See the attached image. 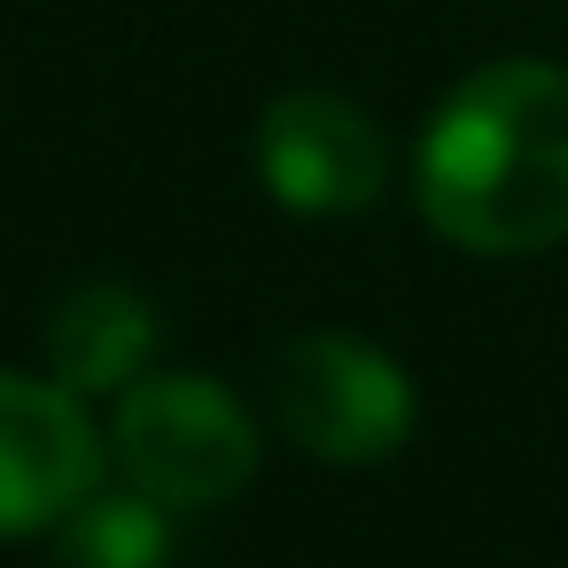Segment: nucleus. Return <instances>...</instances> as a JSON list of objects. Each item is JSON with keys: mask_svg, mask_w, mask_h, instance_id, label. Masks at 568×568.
<instances>
[{"mask_svg": "<svg viewBox=\"0 0 568 568\" xmlns=\"http://www.w3.org/2000/svg\"><path fill=\"white\" fill-rule=\"evenodd\" d=\"M420 219L475 257H537L568 242V71L490 63L459 79L413 164Z\"/></svg>", "mask_w": 568, "mask_h": 568, "instance_id": "f257e3e1", "label": "nucleus"}, {"mask_svg": "<svg viewBox=\"0 0 568 568\" xmlns=\"http://www.w3.org/2000/svg\"><path fill=\"white\" fill-rule=\"evenodd\" d=\"M125 490L156 498L164 514H211L250 490L257 475V420L219 374H141L118 389V420L102 444Z\"/></svg>", "mask_w": 568, "mask_h": 568, "instance_id": "f03ea898", "label": "nucleus"}, {"mask_svg": "<svg viewBox=\"0 0 568 568\" xmlns=\"http://www.w3.org/2000/svg\"><path fill=\"white\" fill-rule=\"evenodd\" d=\"M265 397H273L281 436L304 459H320V467H382L413 436V382H405V366L382 343L351 335V327L288 335L273 351Z\"/></svg>", "mask_w": 568, "mask_h": 568, "instance_id": "7ed1b4c3", "label": "nucleus"}, {"mask_svg": "<svg viewBox=\"0 0 568 568\" xmlns=\"http://www.w3.org/2000/svg\"><path fill=\"white\" fill-rule=\"evenodd\" d=\"M250 156H257L265 195L281 211H296V219H358L389 187V141H382V125L351 94H327V87L273 94L265 118H257Z\"/></svg>", "mask_w": 568, "mask_h": 568, "instance_id": "20e7f679", "label": "nucleus"}, {"mask_svg": "<svg viewBox=\"0 0 568 568\" xmlns=\"http://www.w3.org/2000/svg\"><path fill=\"white\" fill-rule=\"evenodd\" d=\"M102 467L110 452L63 382H32L0 366V537L55 529L102 483Z\"/></svg>", "mask_w": 568, "mask_h": 568, "instance_id": "39448f33", "label": "nucleus"}, {"mask_svg": "<svg viewBox=\"0 0 568 568\" xmlns=\"http://www.w3.org/2000/svg\"><path fill=\"white\" fill-rule=\"evenodd\" d=\"M156 351V304L125 281H87L48 312V382L71 397H110L133 389Z\"/></svg>", "mask_w": 568, "mask_h": 568, "instance_id": "423d86ee", "label": "nucleus"}, {"mask_svg": "<svg viewBox=\"0 0 568 568\" xmlns=\"http://www.w3.org/2000/svg\"><path fill=\"white\" fill-rule=\"evenodd\" d=\"M55 568H172V514L141 490H87L55 521Z\"/></svg>", "mask_w": 568, "mask_h": 568, "instance_id": "0eeeda50", "label": "nucleus"}]
</instances>
